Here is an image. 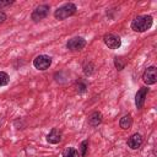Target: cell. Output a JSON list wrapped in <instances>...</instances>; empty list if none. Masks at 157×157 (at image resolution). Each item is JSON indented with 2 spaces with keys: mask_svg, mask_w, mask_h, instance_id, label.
<instances>
[{
  "mask_svg": "<svg viewBox=\"0 0 157 157\" xmlns=\"http://www.w3.org/2000/svg\"><path fill=\"white\" fill-rule=\"evenodd\" d=\"M119 125H120V128L121 129H129L131 125H132V118H131V115L130 114H128V115H124L121 119H120V121H119Z\"/></svg>",
  "mask_w": 157,
  "mask_h": 157,
  "instance_id": "obj_12",
  "label": "cell"
},
{
  "mask_svg": "<svg viewBox=\"0 0 157 157\" xmlns=\"http://www.w3.org/2000/svg\"><path fill=\"white\" fill-rule=\"evenodd\" d=\"M147 92H148V88H146V87H142V88H140L137 91V93L135 96V104H136L137 108H142Z\"/></svg>",
  "mask_w": 157,
  "mask_h": 157,
  "instance_id": "obj_8",
  "label": "cell"
},
{
  "mask_svg": "<svg viewBox=\"0 0 157 157\" xmlns=\"http://www.w3.org/2000/svg\"><path fill=\"white\" fill-rule=\"evenodd\" d=\"M5 20H6V15H5L4 12H1V11H0V23H2Z\"/></svg>",
  "mask_w": 157,
  "mask_h": 157,
  "instance_id": "obj_18",
  "label": "cell"
},
{
  "mask_svg": "<svg viewBox=\"0 0 157 157\" xmlns=\"http://www.w3.org/2000/svg\"><path fill=\"white\" fill-rule=\"evenodd\" d=\"M142 141L144 140H142V136L140 134H132L128 140V146L130 148H132V150H136V148H139L141 146Z\"/></svg>",
  "mask_w": 157,
  "mask_h": 157,
  "instance_id": "obj_9",
  "label": "cell"
},
{
  "mask_svg": "<svg viewBox=\"0 0 157 157\" xmlns=\"http://www.w3.org/2000/svg\"><path fill=\"white\" fill-rule=\"evenodd\" d=\"M61 136H63L61 131L54 128V129H52L50 132L48 134V136H47V141L50 142V144H58V142L61 141Z\"/></svg>",
  "mask_w": 157,
  "mask_h": 157,
  "instance_id": "obj_10",
  "label": "cell"
},
{
  "mask_svg": "<svg viewBox=\"0 0 157 157\" xmlns=\"http://www.w3.org/2000/svg\"><path fill=\"white\" fill-rule=\"evenodd\" d=\"M151 26H152V17L150 15L137 16L131 22V28L135 32H145V31L150 29Z\"/></svg>",
  "mask_w": 157,
  "mask_h": 157,
  "instance_id": "obj_1",
  "label": "cell"
},
{
  "mask_svg": "<svg viewBox=\"0 0 157 157\" xmlns=\"http://www.w3.org/2000/svg\"><path fill=\"white\" fill-rule=\"evenodd\" d=\"M11 4H13L12 0H0V9H2L5 6H10Z\"/></svg>",
  "mask_w": 157,
  "mask_h": 157,
  "instance_id": "obj_17",
  "label": "cell"
},
{
  "mask_svg": "<svg viewBox=\"0 0 157 157\" xmlns=\"http://www.w3.org/2000/svg\"><path fill=\"white\" fill-rule=\"evenodd\" d=\"M87 145H88V141L86 140V141H82V144H81V156H86V150H87Z\"/></svg>",
  "mask_w": 157,
  "mask_h": 157,
  "instance_id": "obj_16",
  "label": "cell"
},
{
  "mask_svg": "<svg viewBox=\"0 0 157 157\" xmlns=\"http://www.w3.org/2000/svg\"><path fill=\"white\" fill-rule=\"evenodd\" d=\"M142 80L146 85H153L157 81V69L155 66H150L145 70L142 75Z\"/></svg>",
  "mask_w": 157,
  "mask_h": 157,
  "instance_id": "obj_5",
  "label": "cell"
},
{
  "mask_svg": "<svg viewBox=\"0 0 157 157\" xmlns=\"http://www.w3.org/2000/svg\"><path fill=\"white\" fill-rule=\"evenodd\" d=\"M48 13H49V6L48 5H39L33 10L31 17L33 21H40V20L45 18L48 16Z\"/></svg>",
  "mask_w": 157,
  "mask_h": 157,
  "instance_id": "obj_4",
  "label": "cell"
},
{
  "mask_svg": "<svg viewBox=\"0 0 157 157\" xmlns=\"http://www.w3.org/2000/svg\"><path fill=\"white\" fill-rule=\"evenodd\" d=\"M85 45H86V40L83 38H81V37L71 38L66 44L67 49H70V50H81Z\"/></svg>",
  "mask_w": 157,
  "mask_h": 157,
  "instance_id": "obj_7",
  "label": "cell"
},
{
  "mask_svg": "<svg viewBox=\"0 0 157 157\" xmlns=\"http://www.w3.org/2000/svg\"><path fill=\"white\" fill-rule=\"evenodd\" d=\"M75 12H76V5L72 2H67V4H64L63 6L58 7L54 11V17L56 20H65L69 16L74 15Z\"/></svg>",
  "mask_w": 157,
  "mask_h": 157,
  "instance_id": "obj_2",
  "label": "cell"
},
{
  "mask_svg": "<svg viewBox=\"0 0 157 157\" xmlns=\"http://www.w3.org/2000/svg\"><path fill=\"white\" fill-rule=\"evenodd\" d=\"M103 40H104L105 45H107L108 48H110V49H118V48L120 47V44H121L120 38H119L118 36L113 34V33L105 34V36L103 37Z\"/></svg>",
  "mask_w": 157,
  "mask_h": 157,
  "instance_id": "obj_6",
  "label": "cell"
},
{
  "mask_svg": "<svg viewBox=\"0 0 157 157\" xmlns=\"http://www.w3.org/2000/svg\"><path fill=\"white\" fill-rule=\"evenodd\" d=\"M92 67H93V65H92V64H88V65L86 64V65H85V67H83V72H85L86 75H91V74L93 72V69H92Z\"/></svg>",
  "mask_w": 157,
  "mask_h": 157,
  "instance_id": "obj_15",
  "label": "cell"
},
{
  "mask_svg": "<svg viewBox=\"0 0 157 157\" xmlns=\"http://www.w3.org/2000/svg\"><path fill=\"white\" fill-rule=\"evenodd\" d=\"M52 64V58L48 55H38L33 60V65L38 70H47Z\"/></svg>",
  "mask_w": 157,
  "mask_h": 157,
  "instance_id": "obj_3",
  "label": "cell"
},
{
  "mask_svg": "<svg viewBox=\"0 0 157 157\" xmlns=\"http://www.w3.org/2000/svg\"><path fill=\"white\" fill-rule=\"evenodd\" d=\"M78 156H80L78 151L72 147H69V148L64 150V152H63V157H78Z\"/></svg>",
  "mask_w": 157,
  "mask_h": 157,
  "instance_id": "obj_13",
  "label": "cell"
},
{
  "mask_svg": "<svg viewBox=\"0 0 157 157\" xmlns=\"http://www.w3.org/2000/svg\"><path fill=\"white\" fill-rule=\"evenodd\" d=\"M7 83H9V75L6 72L0 71V87L1 86H5Z\"/></svg>",
  "mask_w": 157,
  "mask_h": 157,
  "instance_id": "obj_14",
  "label": "cell"
},
{
  "mask_svg": "<svg viewBox=\"0 0 157 157\" xmlns=\"http://www.w3.org/2000/svg\"><path fill=\"white\" fill-rule=\"evenodd\" d=\"M101 121H102V114L99 112H93L88 118V123L92 126H97L98 124H101Z\"/></svg>",
  "mask_w": 157,
  "mask_h": 157,
  "instance_id": "obj_11",
  "label": "cell"
}]
</instances>
